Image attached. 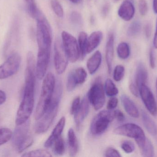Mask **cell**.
I'll use <instances>...</instances> for the list:
<instances>
[{
    "instance_id": "1",
    "label": "cell",
    "mask_w": 157,
    "mask_h": 157,
    "mask_svg": "<svg viewBox=\"0 0 157 157\" xmlns=\"http://www.w3.org/2000/svg\"><path fill=\"white\" fill-rule=\"evenodd\" d=\"M36 70V65L27 64L24 94L16 116V125H21L28 120L33 112L35 103Z\"/></svg>"
},
{
    "instance_id": "2",
    "label": "cell",
    "mask_w": 157,
    "mask_h": 157,
    "mask_svg": "<svg viewBox=\"0 0 157 157\" xmlns=\"http://www.w3.org/2000/svg\"><path fill=\"white\" fill-rule=\"evenodd\" d=\"M62 85L61 82L56 84L55 90L51 102L44 115L38 120L35 125V131L37 134L45 133L49 129L59 111L62 95Z\"/></svg>"
},
{
    "instance_id": "3",
    "label": "cell",
    "mask_w": 157,
    "mask_h": 157,
    "mask_svg": "<svg viewBox=\"0 0 157 157\" xmlns=\"http://www.w3.org/2000/svg\"><path fill=\"white\" fill-rule=\"evenodd\" d=\"M56 84L54 75L51 73H48L44 77L40 96L36 108L35 114L36 120L44 115L48 108L53 97Z\"/></svg>"
},
{
    "instance_id": "4",
    "label": "cell",
    "mask_w": 157,
    "mask_h": 157,
    "mask_svg": "<svg viewBox=\"0 0 157 157\" xmlns=\"http://www.w3.org/2000/svg\"><path fill=\"white\" fill-rule=\"evenodd\" d=\"M29 120L21 125H16L12 136V143L18 153H21L31 146L33 138L30 133Z\"/></svg>"
},
{
    "instance_id": "5",
    "label": "cell",
    "mask_w": 157,
    "mask_h": 157,
    "mask_svg": "<svg viewBox=\"0 0 157 157\" xmlns=\"http://www.w3.org/2000/svg\"><path fill=\"white\" fill-rule=\"evenodd\" d=\"M115 119L114 111H101L93 118L90 126V131L93 135L102 134L108 129L110 124Z\"/></svg>"
},
{
    "instance_id": "6",
    "label": "cell",
    "mask_w": 157,
    "mask_h": 157,
    "mask_svg": "<svg viewBox=\"0 0 157 157\" xmlns=\"http://www.w3.org/2000/svg\"><path fill=\"white\" fill-rule=\"evenodd\" d=\"M101 79L97 78L88 93V99L95 110L101 109L105 102V90Z\"/></svg>"
},
{
    "instance_id": "7",
    "label": "cell",
    "mask_w": 157,
    "mask_h": 157,
    "mask_svg": "<svg viewBox=\"0 0 157 157\" xmlns=\"http://www.w3.org/2000/svg\"><path fill=\"white\" fill-rule=\"evenodd\" d=\"M62 42L70 62L75 63L80 57L78 41L71 34L66 31L62 33Z\"/></svg>"
},
{
    "instance_id": "8",
    "label": "cell",
    "mask_w": 157,
    "mask_h": 157,
    "mask_svg": "<svg viewBox=\"0 0 157 157\" xmlns=\"http://www.w3.org/2000/svg\"><path fill=\"white\" fill-rule=\"evenodd\" d=\"M21 58L19 53H14L0 65V80L5 79L15 74L19 70Z\"/></svg>"
},
{
    "instance_id": "9",
    "label": "cell",
    "mask_w": 157,
    "mask_h": 157,
    "mask_svg": "<svg viewBox=\"0 0 157 157\" xmlns=\"http://www.w3.org/2000/svg\"><path fill=\"white\" fill-rule=\"evenodd\" d=\"M69 61L62 42L60 40H56L54 44V63L55 71L58 75L65 72Z\"/></svg>"
},
{
    "instance_id": "10",
    "label": "cell",
    "mask_w": 157,
    "mask_h": 157,
    "mask_svg": "<svg viewBox=\"0 0 157 157\" xmlns=\"http://www.w3.org/2000/svg\"><path fill=\"white\" fill-rule=\"evenodd\" d=\"M87 74L82 67H78L71 71L67 77L66 87L67 91L71 92L78 85L82 84L86 82Z\"/></svg>"
},
{
    "instance_id": "11",
    "label": "cell",
    "mask_w": 157,
    "mask_h": 157,
    "mask_svg": "<svg viewBox=\"0 0 157 157\" xmlns=\"http://www.w3.org/2000/svg\"><path fill=\"white\" fill-rule=\"evenodd\" d=\"M114 133L135 139L145 136L143 129L137 124L127 123L123 124L114 130Z\"/></svg>"
},
{
    "instance_id": "12",
    "label": "cell",
    "mask_w": 157,
    "mask_h": 157,
    "mask_svg": "<svg viewBox=\"0 0 157 157\" xmlns=\"http://www.w3.org/2000/svg\"><path fill=\"white\" fill-rule=\"evenodd\" d=\"M139 94L148 111L153 116L157 114V104L154 95L146 85L139 88Z\"/></svg>"
},
{
    "instance_id": "13",
    "label": "cell",
    "mask_w": 157,
    "mask_h": 157,
    "mask_svg": "<svg viewBox=\"0 0 157 157\" xmlns=\"http://www.w3.org/2000/svg\"><path fill=\"white\" fill-rule=\"evenodd\" d=\"M135 14V8L129 0H124L119 7L118 11L119 16L123 20L129 21L132 20Z\"/></svg>"
},
{
    "instance_id": "14",
    "label": "cell",
    "mask_w": 157,
    "mask_h": 157,
    "mask_svg": "<svg viewBox=\"0 0 157 157\" xmlns=\"http://www.w3.org/2000/svg\"><path fill=\"white\" fill-rule=\"evenodd\" d=\"M89 103L87 97H85L80 102V106L77 112L74 115L77 128L80 127L88 114L90 110Z\"/></svg>"
},
{
    "instance_id": "15",
    "label": "cell",
    "mask_w": 157,
    "mask_h": 157,
    "mask_svg": "<svg viewBox=\"0 0 157 157\" xmlns=\"http://www.w3.org/2000/svg\"><path fill=\"white\" fill-rule=\"evenodd\" d=\"M66 119L64 117L61 118L58 122L57 125L53 129L50 136L48 137L47 141L45 142L44 146L46 148H50L53 145L55 141L60 136H61L62 133L64 130L65 127Z\"/></svg>"
},
{
    "instance_id": "16",
    "label": "cell",
    "mask_w": 157,
    "mask_h": 157,
    "mask_svg": "<svg viewBox=\"0 0 157 157\" xmlns=\"http://www.w3.org/2000/svg\"><path fill=\"white\" fill-rule=\"evenodd\" d=\"M114 37L113 33H110L107 40L105 49V59L108 72L110 74L112 69L113 61L114 56Z\"/></svg>"
},
{
    "instance_id": "17",
    "label": "cell",
    "mask_w": 157,
    "mask_h": 157,
    "mask_svg": "<svg viewBox=\"0 0 157 157\" xmlns=\"http://www.w3.org/2000/svg\"><path fill=\"white\" fill-rule=\"evenodd\" d=\"M142 155L144 157H152L155 154L154 147L151 141L146 136L135 139Z\"/></svg>"
},
{
    "instance_id": "18",
    "label": "cell",
    "mask_w": 157,
    "mask_h": 157,
    "mask_svg": "<svg viewBox=\"0 0 157 157\" xmlns=\"http://www.w3.org/2000/svg\"><path fill=\"white\" fill-rule=\"evenodd\" d=\"M103 34L102 32L100 30H97L92 32L90 36L87 38L86 47V53L88 54L98 48L101 42Z\"/></svg>"
},
{
    "instance_id": "19",
    "label": "cell",
    "mask_w": 157,
    "mask_h": 157,
    "mask_svg": "<svg viewBox=\"0 0 157 157\" xmlns=\"http://www.w3.org/2000/svg\"><path fill=\"white\" fill-rule=\"evenodd\" d=\"M121 98L124 108L127 114L132 118H138L139 116V111L132 100L125 95H122Z\"/></svg>"
},
{
    "instance_id": "20",
    "label": "cell",
    "mask_w": 157,
    "mask_h": 157,
    "mask_svg": "<svg viewBox=\"0 0 157 157\" xmlns=\"http://www.w3.org/2000/svg\"><path fill=\"white\" fill-rule=\"evenodd\" d=\"M102 56L99 51H97L88 59L87 62V68L89 73L94 74L98 71L101 64Z\"/></svg>"
},
{
    "instance_id": "21",
    "label": "cell",
    "mask_w": 157,
    "mask_h": 157,
    "mask_svg": "<svg viewBox=\"0 0 157 157\" xmlns=\"http://www.w3.org/2000/svg\"><path fill=\"white\" fill-rule=\"evenodd\" d=\"M147 79V70L142 63H139L136 67L135 75V84L138 89L142 85H146Z\"/></svg>"
},
{
    "instance_id": "22",
    "label": "cell",
    "mask_w": 157,
    "mask_h": 157,
    "mask_svg": "<svg viewBox=\"0 0 157 157\" xmlns=\"http://www.w3.org/2000/svg\"><path fill=\"white\" fill-rule=\"evenodd\" d=\"M68 143L70 156H75L78 152V144L76 135L72 128L68 131Z\"/></svg>"
},
{
    "instance_id": "23",
    "label": "cell",
    "mask_w": 157,
    "mask_h": 157,
    "mask_svg": "<svg viewBox=\"0 0 157 157\" xmlns=\"http://www.w3.org/2000/svg\"><path fill=\"white\" fill-rule=\"evenodd\" d=\"M143 123L148 132L152 135H155L157 133V127L155 122L147 113L142 112Z\"/></svg>"
},
{
    "instance_id": "24",
    "label": "cell",
    "mask_w": 157,
    "mask_h": 157,
    "mask_svg": "<svg viewBox=\"0 0 157 157\" xmlns=\"http://www.w3.org/2000/svg\"><path fill=\"white\" fill-rule=\"evenodd\" d=\"M27 5L29 14L33 18L36 20L42 15L43 14L38 9L35 0H25Z\"/></svg>"
},
{
    "instance_id": "25",
    "label": "cell",
    "mask_w": 157,
    "mask_h": 157,
    "mask_svg": "<svg viewBox=\"0 0 157 157\" xmlns=\"http://www.w3.org/2000/svg\"><path fill=\"white\" fill-rule=\"evenodd\" d=\"M87 35L86 32L81 31L78 34V43L79 51H80V58L84 59L86 56V47Z\"/></svg>"
},
{
    "instance_id": "26",
    "label": "cell",
    "mask_w": 157,
    "mask_h": 157,
    "mask_svg": "<svg viewBox=\"0 0 157 157\" xmlns=\"http://www.w3.org/2000/svg\"><path fill=\"white\" fill-rule=\"evenodd\" d=\"M130 46L127 42H121L118 45L117 53L120 59L126 60L130 56Z\"/></svg>"
},
{
    "instance_id": "27",
    "label": "cell",
    "mask_w": 157,
    "mask_h": 157,
    "mask_svg": "<svg viewBox=\"0 0 157 157\" xmlns=\"http://www.w3.org/2000/svg\"><path fill=\"white\" fill-rule=\"evenodd\" d=\"M52 147L54 154L57 155H63L65 153V143L62 136L59 137L55 141Z\"/></svg>"
},
{
    "instance_id": "28",
    "label": "cell",
    "mask_w": 157,
    "mask_h": 157,
    "mask_svg": "<svg viewBox=\"0 0 157 157\" xmlns=\"http://www.w3.org/2000/svg\"><path fill=\"white\" fill-rule=\"evenodd\" d=\"M104 90L107 96L109 97H113L119 93V90L116 87L115 84L110 79H107L105 82Z\"/></svg>"
},
{
    "instance_id": "29",
    "label": "cell",
    "mask_w": 157,
    "mask_h": 157,
    "mask_svg": "<svg viewBox=\"0 0 157 157\" xmlns=\"http://www.w3.org/2000/svg\"><path fill=\"white\" fill-rule=\"evenodd\" d=\"M142 28L141 22L138 20L134 21L128 27L127 35L128 37H135L140 33Z\"/></svg>"
},
{
    "instance_id": "30",
    "label": "cell",
    "mask_w": 157,
    "mask_h": 157,
    "mask_svg": "<svg viewBox=\"0 0 157 157\" xmlns=\"http://www.w3.org/2000/svg\"><path fill=\"white\" fill-rule=\"evenodd\" d=\"M13 132L9 128L0 129V146L6 143L12 139Z\"/></svg>"
},
{
    "instance_id": "31",
    "label": "cell",
    "mask_w": 157,
    "mask_h": 157,
    "mask_svg": "<svg viewBox=\"0 0 157 157\" xmlns=\"http://www.w3.org/2000/svg\"><path fill=\"white\" fill-rule=\"evenodd\" d=\"M22 157H50L52 156L49 151L45 149L32 150L22 155Z\"/></svg>"
},
{
    "instance_id": "32",
    "label": "cell",
    "mask_w": 157,
    "mask_h": 157,
    "mask_svg": "<svg viewBox=\"0 0 157 157\" xmlns=\"http://www.w3.org/2000/svg\"><path fill=\"white\" fill-rule=\"evenodd\" d=\"M51 5L55 14L59 18L63 16V7L58 0H51Z\"/></svg>"
},
{
    "instance_id": "33",
    "label": "cell",
    "mask_w": 157,
    "mask_h": 157,
    "mask_svg": "<svg viewBox=\"0 0 157 157\" xmlns=\"http://www.w3.org/2000/svg\"><path fill=\"white\" fill-rule=\"evenodd\" d=\"M125 69L122 65H118L115 67L113 72V78L116 82H120L124 76Z\"/></svg>"
},
{
    "instance_id": "34",
    "label": "cell",
    "mask_w": 157,
    "mask_h": 157,
    "mask_svg": "<svg viewBox=\"0 0 157 157\" xmlns=\"http://www.w3.org/2000/svg\"><path fill=\"white\" fill-rule=\"evenodd\" d=\"M71 22L76 26H80L82 25L83 18L82 16L78 12L74 11L71 14Z\"/></svg>"
},
{
    "instance_id": "35",
    "label": "cell",
    "mask_w": 157,
    "mask_h": 157,
    "mask_svg": "<svg viewBox=\"0 0 157 157\" xmlns=\"http://www.w3.org/2000/svg\"><path fill=\"white\" fill-rule=\"evenodd\" d=\"M121 147L123 150L127 154H131L135 150L134 145L132 142L129 141H125L123 142Z\"/></svg>"
},
{
    "instance_id": "36",
    "label": "cell",
    "mask_w": 157,
    "mask_h": 157,
    "mask_svg": "<svg viewBox=\"0 0 157 157\" xmlns=\"http://www.w3.org/2000/svg\"><path fill=\"white\" fill-rule=\"evenodd\" d=\"M80 104V97H76L74 99L72 103L71 107V111L70 113L71 115H74L77 110H78V108Z\"/></svg>"
},
{
    "instance_id": "37",
    "label": "cell",
    "mask_w": 157,
    "mask_h": 157,
    "mask_svg": "<svg viewBox=\"0 0 157 157\" xmlns=\"http://www.w3.org/2000/svg\"><path fill=\"white\" fill-rule=\"evenodd\" d=\"M138 8L140 14L142 16H145L147 14L148 6L146 0H139Z\"/></svg>"
},
{
    "instance_id": "38",
    "label": "cell",
    "mask_w": 157,
    "mask_h": 157,
    "mask_svg": "<svg viewBox=\"0 0 157 157\" xmlns=\"http://www.w3.org/2000/svg\"><path fill=\"white\" fill-rule=\"evenodd\" d=\"M118 100L115 97H112L109 100L108 103H107V108L109 110H113L116 108L118 106Z\"/></svg>"
},
{
    "instance_id": "39",
    "label": "cell",
    "mask_w": 157,
    "mask_h": 157,
    "mask_svg": "<svg viewBox=\"0 0 157 157\" xmlns=\"http://www.w3.org/2000/svg\"><path fill=\"white\" fill-rule=\"evenodd\" d=\"M105 156L109 157H121V154L116 149L113 147H109L105 152Z\"/></svg>"
},
{
    "instance_id": "40",
    "label": "cell",
    "mask_w": 157,
    "mask_h": 157,
    "mask_svg": "<svg viewBox=\"0 0 157 157\" xmlns=\"http://www.w3.org/2000/svg\"><path fill=\"white\" fill-rule=\"evenodd\" d=\"M149 64L152 69H154L156 66V59L155 51L151 49L149 52Z\"/></svg>"
},
{
    "instance_id": "41",
    "label": "cell",
    "mask_w": 157,
    "mask_h": 157,
    "mask_svg": "<svg viewBox=\"0 0 157 157\" xmlns=\"http://www.w3.org/2000/svg\"><path fill=\"white\" fill-rule=\"evenodd\" d=\"M114 112L115 119H116L119 122H123L124 121L125 117L124 114L121 111L119 110H114Z\"/></svg>"
},
{
    "instance_id": "42",
    "label": "cell",
    "mask_w": 157,
    "mask_h": 157,
    "mask_svg": "<svg viewBox=\"0 0 157 157\" xmlns=\"http://www.w3.org/2000/svg\"><path fill=\"white\" fill-rule=\"evenodd\" d=\"M130 90L131 91V93L135 96L136 97L139 96V91L138 87L136 86V85L135 84H130Z\"/></svg>"
},
{
    "instance_id": "43",
    "label": "cell",
    "mask_w": 157,
    "mask_h": 157,
    "mask_svg": "<svg viewBox=\"0 0 157 157\" xmlns=\"http://www.w3.org/2000/svg\"><path fill=\"white\" fill-rule=\"evenodd\" d=\"M144 32L146 37H150L152 33V27L150 23L146 24L144 27Z\"/></svg>"
},
{
    "instance_id": "44",
    "label": "cell",
    "mask_w": 157,
    "mask_h": 157,
    "mask_svg": "<svg viewBox=\"0 0 157 157\" xmlns=\"http://www.w3.org/2000/svg\"><path fill=\"white\" fill-rule=\"evenodd\" d=\"M6 94L3 90L0 89V105L4 104L6 101Z\"/></svg>"
},
{
    "instance_id": "45",
    "label": "cell",
    "mask_w": 157,
    "mask_h": 157,
    "mask_svg": "<svg viewBox=\"0 0 157 157\" xmlns=\"http://www.w3.org/2000/svg\"><path fill=\"white\" fill-rule=\"evenodd\" d=\"M109 5H108V4L104 5L102 7V10H101V14L104 17L108 15L109 12Z\"/></svg>"
},
{
    "instance_id": "46",
    "label": "cell",
    "mask_w": 157,
    "mask_h": 157,
    "mask_svg": "<svg viewBox=\"0 0 157 157\" xmlns=\"http://www.w3.org/2000/svg\"><path fill=\"white\" fill-rule=\"evenodd\" d=\"M153 45L156 49H157V19L156 22V30L154 36V40H153Z\"/></svg>"
},
{
    "instance_id": "47",
    "label": "cell",
    "mask_w": 157,
    "mask_h": 157,
    "mask_svg": "<svg viewBox=\"0 0 157 157\" xmlns=\"http://www.w3.org/2000/svg\"><path fill=\"white\" fill-rule=\"evenodd\" d=\"M153 8L154 13L157 14V0H153Z\"/></svg>"
},
{
    "instance_id": "48",
    "label": "cell",
    "mask_w": 157,
    "mask_h": 157,
    "mask_svg": "<svg viewBox=\"0 0 157 157\" xmlns=\"http://www.w3.org/2000/svg\"><path fill=\"white\" fill-rule=\"evenodd\" d=\"M70 1L74 3L78 4L81 2V0H70Z\"/></svg>"
},
{
    "instance_id": "49",
    "label": "cell",
    "mask_w": 157,
    "mask_h": 157,
    "mask_svg": "<svg viewBox=\"0 0 157 157\" xmlns=\"http://www.w3.org/2000/svg\"><path fill=\"white\" fill-rule=\"evenodd\" d=\"M156 88H157V78L156 80Z\"/></svg>"
},
{
    "instance_id": "50",
    "label": "cell",
    "mask_w": 157,
    "mask_h": 157,
    "mask_svg": "<svg viewBox=\"0 0 157 157\" xmlns=\"http://www.w3.org/2000/svg\"><path fill=\"white\" fill-rule=\"evenodd\" d=\"M115 1H120V0H115Z\"/></svg>"
}]
</instances>
